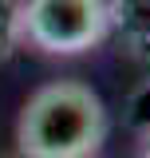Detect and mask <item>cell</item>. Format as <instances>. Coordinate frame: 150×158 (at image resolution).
I'll list each match as a JSON object with an SVG mask.
<instances>
[{
	"mask_svg": "<svg viewBox=\"0 0 150 158\" xmlns=\"http://www.w3.org/2000/svg\"><path fill=\"white\" fill-rule=\"evenodd\" d=\"M111 118L87 83L56 79L36 87L16 118V150L24 158H95Z\"/></svg>",
	"mask_w": 150,
	"mask_h": 158,
	"instance_id": "obj_1",
	"label": "cell"
},
{
	"mask_svg": "<svg viewBox=\"0 0 150 158\" xmlns=\"http://www.w3.org/2000/svg\"><path fill=\"white\" fill-rule=\"evenodd\" d=\"M107 36V0H20V44L44 56H83Z\"/></svg>",
	"mask_w": 150,
	"mask_h": 158,
	"instance_id": "obj_2",
	"label": "cell"
},
{
	"mask_svg": "<svg viewBox=\"0 0 150 158\" xmlns=\"http://www.w3.org/2000/svg\"><path fill=\"white\" fill-rule=\"evenodd\" d=\"M107 24L134 48H150V0H107Z\"/></svg>",
	"mask_w": 150,
	"mask_h": 158,
	"instance_id": "obj_3",
	"label": "cell"
},
{
	"mask_svg": "<svg viewBox=\"0 0 150 158\" xmlns=\"http://www.w3.org/2000/svg\"><path fill=\"white\" fill-rule=\"evenodd\" d=\"M20 48V0H0V63Z\"/></svg>",
	"mask_w": 150,
	"mask_h": 158,
	"instance_id": "obj_4",
	"label": "cell"
},
{
	"mask_svg": "<svg viewBox=\"0 0 150 158\" xmlns=\"http://www.w3.org/2000/svg\"><path fill=\"white\" fill-rule=\"evenodd\" d=\"M134 158H150V131H142V138H138V150H134Z\"/></svg>",
	"mask_w": 150,
	"mask_h": 158,
	"instance_id": "obj_5",
	"label": "cell"
}]
</instances>
